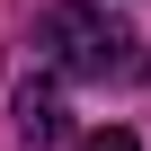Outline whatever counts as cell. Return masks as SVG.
I'll return each instance as SVG.
<instances>
[{
    "label": "cell",
    "instance_id": "6da1fadb",
    "mask_svg": "<svg viewBox=\"0 0 151 151\" xmlns=\"http://www.w3.org/2000/svg\"><path fill=\"white\" fill-rule=\"evenodd\" d=\"M36 45L71 71V80H142L151 71V45L124 18H107L98 0H53V9L36 18Z\"/></svg>",
    "mask_w": 151,
    "mask_h": 151
},
{
    "label": "cell",
    "instance_id": "7a4b0ae2",
    "mask_svg": "<svg viewBox=\"0 0 151 151\" xmlns=\"http://www.w3.org/2000/svg\"><path fill=\"white\" fill-rule=\"evenodd\" d=\"M18 133H27V142H62V133H71V107H62L53 80H27V89H18Z\"/></svg>",
    "mask_w": 151,
    "mask_h": 151
},
{
    "label": "cell",
    "instance_id": "3957f363",
    "mask_svg": "<svg viewBox=\"0 0 151 151\" xmlns=\"http://www.w3.org/2000/svg\"><path fill=\"white\" fill-rule=\"evenodd\" d=\"M80 151H142V142H133V133H124V124H107V133H89V142H80Z\"/></svg>",
    "mask_w": 151,
    "mask_h": 151
}]
</instances>
